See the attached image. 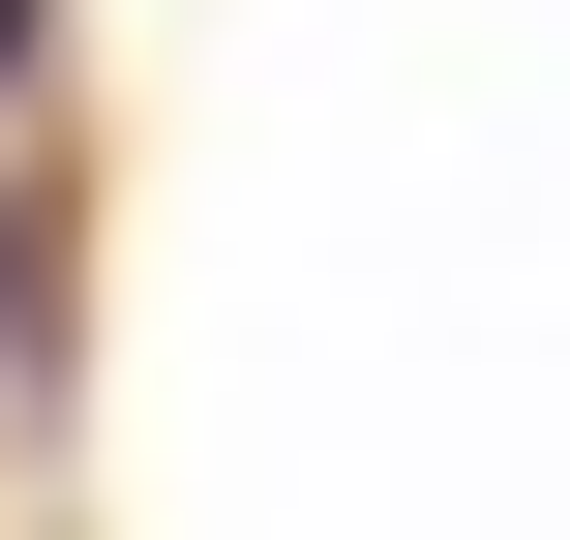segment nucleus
Returning a JSON list of instances; mask_svg holds the SVG:
<instances>
[{
  "label": "nucleus",
  "instance_id": "1",
  "mask_svg": "<svg viewBox=\"0 0 570 540\" xmlns=\"http://www.w3.org/2000/svg\"><path fill=\"white\" fill-rule=\"evenodd\" d=\"M0 90H30V0H0Z\"/></svg>",
  "mask_w": 570,
  "mask_h": 540
}]
</instances>
